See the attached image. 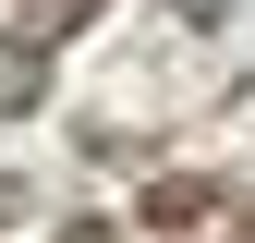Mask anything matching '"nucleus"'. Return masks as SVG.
Masks as SVG:
<instances>
[{
    "instance_id": "nucleus-3",
    "label": "nucleus",
    "mask_w": 255,
    "mask_h": 243,
    "mask_svg": "<svg viewBox=\"0 0 255 243\" xmlns=\"http://www.w3.org/2000/svg\"><path fill=\"white\" fill-rule=\"evenodd\" d=\"M49 243H110V219H61V231H49Z\"/></svg>"
},
{
    "instance_id": "nucleus-4",
    "label": "nucleus",
    "mask_w": 255,
    "mask_h": 243,
    "mask_svg": "<svg viewBox=\"0 0 255 243\" xmlns=\"http://www.w3.org/2000/svg\"><path fill=\"white\" fill-rule=\"evenodd\" d=\"M219 219H231V243H255V207H219Z\"/></svg>"
},
{
    "instance_id": "nucleus-1",
    "label": "nucleus",
    "mask_w": 255,
    "mask_h": 243,
    "mask_svg": "<svg viewBox=\"0 0 255 243\" xmlns=\"http://www.w3.org/2000/svg\"><path fill=\"white\" fill-rule=\"evenodd\" d=\"M219 207H231V182H207V170H158V182H146V219H158V231L219 219Z\"/></svg>"
},
{
    "instance_id": "nucleus-2",
    "label": "nucleus",
    "mask_w": 255,
    "mask_h": 243,
    "mask_svg": "<svg viewBox=\"0 0 255 243\" xmlns=\"http://www.w3.org/2000/svg\"><path fill=\"white\" fill-rule=\"evenodd\" d=\"M85 24H98V0H24L12 12V61H49L61 37H85Z\"/></svg>"
}]
</instances>
